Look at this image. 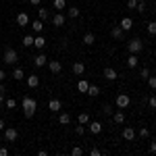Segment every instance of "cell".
Segmentation results:
<instances>
[{"instance_id": "cell-1", "label": "cell", "mask_w": 156, "mask_h": 156, "mask_svg": "<svg viewBox=\"0 0 156 156\" xmlns=\"http://www.w3.org/2000/svg\"><path fill=\"white\" fill-rule=\"evenodd\" d=\"M21 110H23V115L27 119H31V117L36 115V110H37V102L31 96H25L23 100H21Z\"/></svg>"}, {"instance_id": "cell-2", "label": "cell", "mask_w": 156, "mask_h": 156, "mask_svg": "<svg viewBox=\"0 0 156 156\" xmlns=\"http://www.w3.org/2000/svg\"><path fill=\"white\" fill-rule=\"evenodd\" d=\"M2 62L15 67V65L19 62V54H17V50H15V48H6V50H4V54H2Z\"/></svg>"}, {"instance_id": "cell-3", "label": "cell", "mask_w": 156, "mask_h": 156, "mask_svg": "<svg viewBox=\"0 0 156 156\" xmlns=\"http://www.w3.org/2000/svg\"><path fill=\"white\" fill-rule=\"evenodd\" d=\"M127 50H129L131 54H140V52L144 50V42H142L140 37H133V40L127 42Z\"/></svg>"}, {"instance_id": "cell-4", "label": "cell", "mask_w": 156, "mask_h": 156, "mask_svg": "<svg viewBox=\"0 0 156 156\" xmlns=\"http://www.w3.org/2000/svg\"><path fill=\"white\" fill-rule=\"evenodd\" d=\"M17 137H19V131H17L15 127H4L2 140H6V142H17Z\"/></svg>"}, {"instance_id": "cell-5", "label": "cell", "mask_w": 156, "mask_h": 156, "mask_svg": "<svg viewBox=\"0 0 156 156\" xmlns=\"http://www.w3.org/2000/svg\"><path fill=\"white\" fill-rule=\"evenodd\" d=\"M129 104H131V98L127 94H119L117 96V108H127Z\"/></svg>"}, {"instance_id": "cell-6", "label": "cell", "mask_w": 156, "mask_h": 156, "mask_svg": "<svg viewBox=\"0 0 156 156\" xmlns=\"http://www.w3.org/2000/svg\"><path fill=\"white\" fill-rule=\"evenodd\" d=\"M60 108H62V102H60L58 98H50L48 100V110L50 112H60Z\"/></svg>"}, {"instance_id": "cell-7", "label": "cell", "mask_w": 156, "mask_h": 156, "mask_svg": "<svg viewBox=\"0 0 156 156\" xmlns=\"http://www.w3.org/2000/svg\"><path fill=\"white\" fill-rule=\"evenodd\" d=\"M34 65H36L37 69H40V67H44V65H48V56H46L44 52L36 54V56H34Z\"/></svg>"}, {"instance_id": "cell-8", "label": "cell", "mask_w": 156, "mask_h": 156, "mask_svg": "<svg viewBox=\"0 0 156 156\" xmlns=\"http://www.w3.org/2000/svg\"><path fill=\"white\" fill-rule=\"evenodd\" d=\"M102 75L106 77L108 81H117V77H119V73H117V69H112V67H106V69L102 71Z\"/></svg>"}, {"instance_id": "cell-9", "label": "cell", "mask_w": 156, "mask_h": 156, "mask_svg": "<svg viewBox=\"0 0 156 156\" xmlns=\"http://www.w3.org/2000/svg\"><path fill=\"white\" fill-rule=\"evenodd\" d=\"M11 77L15 79V81H23V79H25V71L21 69V67H17V65H15V69L11 71Z\"/></svg>"}, {"instance_id": "cell-10", "label": "cell", "mask_w": 156, "mask_h": 156, "mask_svg": "<svg viewBox=\"0 0 156 156\" xmlns=\"http://www.w3.org/2000/svg\"><path fill=\"white\" fill-rule=\"evenodd\" d=\"M110 36L115 37V40H125V29H123L121 25H115L112 31H110Z\"/></svg>"}, {"instance_id": "cell-11", "label": "cell", "mask_w": 156, "mask_h": 156, "mask_svg": "<svg viewBox=\"0 0 156 156\" xmlns=\"http://www.w3.org/2000/svg\"><path fill=\"white\" fill-rule=\"evenodd\" d=\"M48 67H50V73H54V75H58L62 71V62L60 60H48Z\"/></svg>"}, {"instance_id": "cell-12", "label": "cell", "mask_w": 156, "mask_h": 156, "mask_svg": "<svg viewBox=\"0 0 156 156\" xmlns=\"http://www.w3.org/2000/svg\"><path fill=\"white\" fill-rule=\"evenodd\" d=\"M44 46H46V37L42 36V34H37V36H34V48L42 50Z\"/></svg>"}, {"instance_id": "cell-13", "label": "cell", "mask_w": 156, "mask_h": 156, "mask_svg": "<svg viewBox=\"0 0 156 156\" xmlns=\"http://www.w3.org/2000/svg\"><path fill=\"white\" fill-rule=\"evenodd\" d=\"M17 25H19V27L29 25V15H27V12H19V15H17Z\"/></svg>"}, {"instance_id": "cell-14", "label": "cell", "mask_w": 156, "mask_h": 156, "mask_svg": "<svg viewBox=\"0 0 156 156\" xmlns=\"http://www.w3.org/2000/svg\"><path fill=\"white\" fill-rule=\"evenodd\" d=\"M65 21H67V19H65V15H62V12H56V15L52 17V25H54V27H62Z\"/></svg>"}, {"instance_id": "cell-15", "label": "cell", "mask_w": 156, "mask_h": 156, "mask_svg": "<svg viewBox=\"0 0 156 156\" xmlns=\"http://www.w3.org/2000/svg\"><path fill=\"white\" fill-rule=\"evenodd\" d=\"M123 140L133 142V140H135V129H133V127H125V129H123Z\"/></svg>"}, {"instance_id": "cell-16", "label": "cell", "mask_w": 156, "mask_h": 156, "mask_svg": "<svg viewBox=\"0 0 156 156\" xmlns=\"http://www.w3.org/2000/svg\"><path fill=\"white\" fill-rule=\"evenodd\" d=\"M90 131L98 135V133H102V123L100 121H90Z\"/></svg>"}, {"instance_id": "cell-17", "label": "cell", "mask_w": 156, "mask_h": 156, "mask_svg": "<svg viewBox=\"0 0 156 156\" xmlns=\"http://www.w3.org/2000/svg\"><path fill=\"white\" fill-rule=\"evenodd\" d=\"M73 73H75V75H83V73H85V65L81 62V60L73 62Z\"/></svg>"}, {"instance_id": "cell-18", "label": "cell", "mask_w": 156, "mask_h": 156, "mask_svg": "<svg viewBox=\"0 0 156 156\" xmlns=\"http://www.w3.org/2000/svg\"><path fill=\"white\" fill-rule=\"evenodd\" d=\"M121 27H123V29H125V31H129V29H131L133 27V19L131 17H123V19H121Z\"/></svg>"}, {"instance_id": "cell-19", "label": "cell", "mask_w": 156, "mask_h": 156, "mask_svg": "<svg viewBox=\"0 0 156 156\" xmlns=\"http://www.w3.org/2000/svg\"><path fill=\"white\" fill-rule=\"evenodd\" d=\"M94 42H96V36H94L92 31L83 34V44H85V46H94Z\"/></svg>"}, {"instance_id": "cell-20", "label": "cell", "mask_w": 156, "mask_h": 156, "mask_svg": "<svg viewBox=\"0 0 156 156\" xmlns=\"http://www.w3.org/2000/svg\"><path fill=\"white\" fill-rule=\"evenodd\" d=\"M27 85H29V87H34V90H36L37 85H40V77H37L36 73H34V75H29V77H27Z\"/></svg>"}, {"instance_id": "cell-21", "label": "cell", "mask_w": 156, "mask_h": 156, "mask_svg": "<svg viewBox=\"0 0 156 156\" xmlns=\"http://www.w3.org/2000/svg\"><path fill=\"white\" fill-rule=\"evenodd\" d=\"M87 96H90V98H98V96H100V87L90 83V87H87Z\"/></svg>"}, {"instance_id": "cell-22", "label": "cell", "mask_w": 156, "mask_h": 156, "mask_svg": "<svg viewBox=\"0 0 156 156\" xmlns=\"http://www.w3.org/2000/svg\"><path fill=\"white\" fill-rule=\"evenodd\" d=\"M37 17H40V21H48V19H50V11L42 6V9L37 11Z\"/></svg>"}, {"instance_id": "cell-23", "label": "cell", "mask_w": 156, "mask_h": 156, "mask_svg": "<svg viewBox=\"0 0 156 156\" xmlns=\"http://www.w3.org/2000/svg\"><path fill=\"white\" fill-rule=\"evenodd\" d=\"M137 65H140V60H137V54H131V56L127 58V67H129V69H135Z\"/></svg>"}, {"instance_id": "cell-24", "label": "cell", "mask_w": 156, "mask_h": 156, "mask_svg": "<svg viewBox=\"0 0 156 156\" xmlns=\"http://www.w3.org/2000/svg\"><path fill=\"white\" fill-rule=\"evenodd\" d=\"M58 123H60V125H69V123H71L69 112H60V115H58Z\"/></svg>"}, {"instance_id": "cell-25", "label": "cell", "mask_w": 156, "mask_h": 156, "mask_svg": "<svg viewBox=\"0 0 156 156\" xmlns=\"http://www.w3.org/2000/svg\"><path fill=\"white\" fill-rule=\"evenodd\" d=\"M112 121H115V123H125V115L121 112V108L117 112H112Z\"/></svg>"}, {"instance_id": "cell-26", "label": "cell", "mask_w": 156, "mask_h": 156, "mask_svg": "<svg viewBox=\"0 0 156 156\" xmlns=\"http://www.w3.org/2000/svg\"><path fill=\"white\" fill-rule=\"evenodd\" d=\"M67 15H69L71 19H77V17H79V9H77V6H69V9H67Z\"/></svg>"}, {"instance_id": "cell-27", "label": "cell", "mask_w": 156, "mask_h": 156, "mask_svg": "<svg viewBox=\"0 0 156 156\" xmlns=\"http://www.w3.org/2000/svg\"><path fill=\"white\" fill-rule=\"evenodd\" d=\"M87 87H90V83H87V81H85V79H81V81H79V83H77V90H79V92H81V94H87Z\"/></svg>"}, {"instance_id": "cell-28", "label": "cell", "mask_w": 156, "mask_h": 156, "mask_svg": "<svg viewBox=\"0 0 156 156\" xmlns=\"http://www.w3.org/2000/svg\"><path fill=\"white\" fill-rule=\"evenodd\" d=\"M34 31H36V34H42V29H44V21H40V19H37V21H34Z\"/></svg>"}, {"instance_id": "cell-29", "label": "cell", "mask_w": 156, "mask_h": 156, "mask_svg": "<svg viewBox=\"0 0 156 156\" xmlns=\"http://www.w3.org/2000/svg\"><path fill=\"white\" fill-rule=\"evenodd\" d=\"M146 29H148V36H152V37H154V36H156V21H150Z\"/></svg>"}, {"instance_id": "cell-30", "label": "cell", "mask_w": 156, "mask_h": 156, "mask_svg": "<svg viewBox=\"0 0 156 156\" xmlns=\"http://www.w3.org/2000/svg\"><path fill=\"white\" fill-rule=\"evenodd\" d=\"M52 6H54L56 11H62V9L67 6V0H54V2H52Z\"/></svg>"}, {"instance_id": "cell-31", "label": "cell", "mask_w": 156, "mask_h": 156, "mask_svg": "<svg viewBox=\"0 0 156 156\" xmlns=\"http://www.w3.org/2000/svg\"><path fill=\"white\" fill-rule=\"evenodd\" d=\"M23 46L25 48H31V46H34V36H31V34L23 37Z\"/></svg>"}, {"instance_id": "cell-32", "label": "cell", "mask_w": 156, "mask_h": 156, "mask_svg": "<svg viewBox=\"0 0 156 156\" xmlns=\"http://www.w3.org/2000/svg\"><path fill=\"white\" fill-rule=\"evenodd\" d=\"M15 106H17V100H12V98H6V100H4V108H9V110H12Z\"/></svg>"}, {"instance_id": "cell-33", "label": "cell", "mask_w": 156, "mask_h": 156, "mask_svg": "<svg viewBox=\"0 0 156 156\" xmlns=\"http://www.w3.org/2000/svg\"><path fill=\"white\" fill-rule=\"evenodd\" d=\"M4 94H6V85L0 81V104H2V106H4V100H6V98H4Z\"/></svg>"}, {"instance_id": "cell-34", "label": "cell", "mask_w": 156, "mask_h": 156, "mask_svg": "<svg viewBox=\"0 0 156 156\" xmlns=\"http://www.w3.org/2000/svg\"><path fill=\"white\" fill-rule=\"evenodd\" d=\"M77 123H81V125H85V123H90V115H87V112H81V115L77 117Z\"/></svg>"}, {"instance_id": "cell-35", "label": "cell", "mask_w": 156, "mask_h": 156, "mask_svg": "<svg viewBox=\"0 0 156 156\" xmlns=\"http://www.w3.org/2000/svg\"><path fill=\"white\" fill-rule=\"evenodd\" d=\"M71 156H83V148H81V146H73Z\"/></svg>"}, {"instance_id": "cell-36", "label": "cell", "mask_w": 156, "mask_h": 156, "mask_svg": "<svg viewBox=\"0 0 156 156\" xmlns=\"http://www.w3.org/2000/svg\"><path fill=\"white\" fill-rule=\"evenodd\" d=\"M140 77H142V79H148V77H150V69H148V67H142V69H140Z\"/></svg>"}, {"instance_id": "cell-37", "label": "cell", "mask_w": 156, "mask_h": 156, "mask_svg": "<svg viewBox=\"0 0 156 156\" xmlns=\"http://www.w3.org/2000/svg\"><path fill=\"white\" fill-rule=\"evenodd\" d=\"M146 81H148V87H152V90H156V75H150V77H148Z\"/></svg>"}, {"instance_id": "cell-38", "label": "cell", "mask_w": 156, "mask_h": 156, "mask_svg": "<svg viewBox=\"0 0 156 156\" xmlns=\"http://www.w3.org/2000/svg\"><path fill=\"white\" fill-rule=\"evenodd\" d=\"M135 11L140 12V15H144V12H146V2H137V6H135Z\"/></svg>"}, {"instance_id": "cell-39", "label": "cell", "mask_w": 156, "mask_h": 156, "mask_svg": "<svg viewBox=\"0 0 156 156\" xmlns=\"http://www.w3.org/2000/svg\"><path fill=\"white\" fill-rule=\"evenodd\" d=\"M102 112H104V115H108V117H110V115H112V112H115V110H112V106H110V104H104V106H102Z\"/></svg>"}, {"instance_id": "cell-40", "label": "cell", "mask_w": 156, "mask_h": 156, "mask_svg": "<svg viewBox=\"0 0 156 156\" xmlns=\"http://www.w3.org/2000/svg\"><path fill=\"white\" fill-rule=\"evenodd\" d=\"M140 137H144V140H148V137H150V131H148V127H142V129H140Z\"/></svg>"}, {"instance_id": "cell-41", "label": "cell", "mask_w": 156, "mask_h": 156, "mask_svg": "<svg viewBox=\"0 0 156 156\" xmlns=\"http://www.w3.org/2000/svg\"><path fill=\"white\" fill-rule=\"evenodd\" d=\"M148 104H150V108H152V110H156V96H150V98H148Z\"/></svg>"}, {"instance_id": "cell-42", "label": "cell", "mask_w": 156, "mask_h": 156, "mask_svg": "<svg viewBox=\"0 0 156 156\" xmlns=\"http://www.w3.org/2000/svg\"><path fill=\"white\" fill-rule=\"evenodd\" d=\"M75 133H77V135H83V133H85V127L81 125V123H79L77 127H75Z\"/></svg>"}, {"instance_id": "cell-43", "label": "cell", "mask_w": 156, "mask_h": 156, "mask_svg": "<svg viewBox=\"0 0 156 156\" xmlns=\"http://www.w3.org/2000/svg\"><path fill=\"white\" fill-rule=\"evenodd\" d=\"M148 152H150V154H156V140H152V142H150V148H148Z\"/></svg>"}, {"instance_id": "cell-44", "label": "cell", "mask_w": 156, "mask_h": 156, "mask_svg": "<svg viewBox=\"0 0 156 156\" xmlns=\"http://www.w3.org/2000/svg\"><path fill=\"white\" fill-rule=\"evenodd\" d=\"M135 6H137V0H127V9H129V11H133Z\"/></svg>"}, {"instance_id": "cell-45", "label": "cell", "mask_w": 156, "mask_h": 156, "mask_svg": "<svg viewBox=\"0 0 156 156\" xmlns=\"http://www.w3.org/2000/svg\"><path fill=\"white\" fill-rule=\"evenodd\" d=\"M90 154H92V156H100V154H102V152H100L98 148H92V150H90Z\"/></svg>"}, {"instance_id": "cell-46", "label": "cell", "mask_w": 156, "mask_h": 156, "mask_svg": "<svg viewBox=\"0 0 156 156\" xmlns=\"http://www.w3.org/2000/svg\"><path fill=\"white\" fill-rule=\"evenodd\" d=\"M4 127H6V121H4V119H2V117H0V133L4 131Z\"/></svg>"}, {"instance_id": "cell-47", "label": "cell", "mask_w": 156, "mask_h": 156, "mask_svg": "<svg viewBox=\"0 0 156 156\" xmlns=\"http://www.w3.org/2000/svg\"><path fill=\"white\" fill-rule=\"evenodd\" d=\"M67 46H69V40H67V37H62V42H60V48H67Z\"/></svg>"}, {"instance_id": "cell-48", "label": "cell", "mask_w": 156, "mask_h": 156, "mask_svg": "<svg viewBox=\"0 0 156 156\" xmlns=\"http://www.w3.org/2000/svg\"><path fill=\"white\" fill-rule=\"evenodd\" d=\"M6 154H9V150H6L4 146H0V156H6Z\"/></svg>"}, {"instance_id": "cell-49", "label": "cell", "mask_w": 156, "mask_h": 156, "mask_svg": "<svg viewBox=\"0 0 156 156\" xmlns=\"http://www.w3.org/2000/svg\"><path fill=\"white\" fill-rule=\"evenodd\" d=\"M4 79H6V71H4V69H0V81H4Z\"/></svg>"}, {"instance_id": "cell-50", "label": "cell", "mask_w": 156, "mask_h": 156, "mask_svg": "<svg viewBox=\"0 0 156 156\" xmlns=\"http://www.w3.org/2000/svg\"><path fill=\"white\" fill-rule=\"evenodd\" d=\"M29 4H34V6H40V4H42V0H29Z\"/></svg>"}, {"instance_id": "cell-51", "label": "cell", "mask_w": 156, "mask_h": 156, "mask_svg": "<svg viewBox=\"0 0 156 156\" xmlns=\"http://www.w3.org/2000/svg\"><path fill=\"white\" fill-rule=\"evenodd\" d=\"M137 2H146V0H137Z\"/></svg>"}, {"instance_id": "cell-52", "label": "cell", "mask_w": 156, "mask_h": 156, "mask_svg": "<svg viewBox=\"0 0 156 156\" xmlns=\"http://www.w3.org/2000/svg\"><path fill=\"white\" fill-rule=\"evenodd\" d=\"M0 110H2V104H0Z\"/></svg>"}, {"instance_id": "cell-53", "label": "cell", "mask_w": 156, "mask_h": 156, "mask_svg": "<svg viewBox=\"0 0 156 156\" xmlns=\"http://www.w3.org/2000/svg\"><path fill=\"white\" fill-rule=\"evenodd\" d=\"M154 127H156V121H154Z\"/></svg>"}, {"instance_id": "cell-54", "label": "cell", "mask_w": 156, "mask_h": 156, "mask_svg": "<svg viewBox=\"0 0 156 156\" xmlns=\"http://www.w3.org/2000/svg\"><path fill=\"white\" fill-rule=\"evenodd\" d=\"M154 73H156V67H154Z\"/></svg>"}, {"instance_id": "cell-55", "label": "cell", "mask_w": 156, "mask_h": 156, "mask_svg": "<svg viewBox=\"0 0 156 156\" xmlns=\"http://www.w3.org/2000/svg\"><path fill=\"white\" fill-rule=\"evenodd\" d=\"M0 140H2V135H0Z\"/></svg>"}, {"instance_id": "cell-56", "label": "cell", "mask_w": 156, "mask_h": 156, "mask_svg": "<svg viewBox=\"0 0 156 156\" xmlns=\"http://www.w3.org/2000/svg\"><path fill=\"white\" fill-rule=\"evenodd\" d=\"M71 2H75V0H71Z\"/></svg>"}, {"instance_id": "cell-57", "label": "cell", "mask_w": 156, "mask_h": 156, "mask_svg": "<svg viewBox=\"0 0 156 156\" xmlns=\"http://www.w3.org/2000/svg\"><path fill=\"white\" fill-rule=\"evenodd\" d=\"M0 58H2V56H0Z\"/></svg>"}]
</instances>
